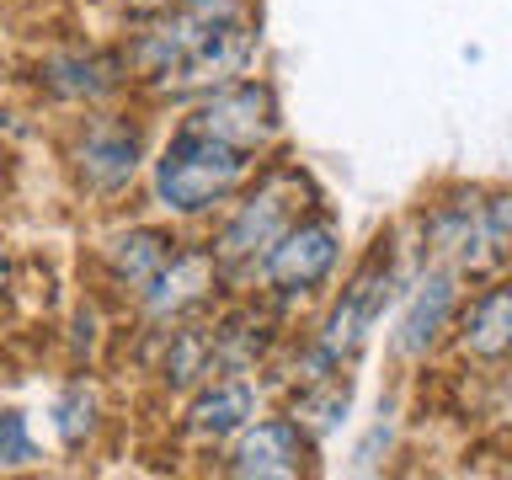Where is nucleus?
I'll return each instance as SVG.
<instances>
[{
	"label": "nucleus",
	"instance_id": "f3484780",
	"mask_svg": "<svg viewBox=\"0 0 512 480\" xmlns=\"http://www.w3.org/2000/svg\"><path fill=\"white\" fill-rule=\"evenodd\" d=\"M48 416H54V438H59L64 454H86V448L96 443V432H102V416H107L102 384L86 379V374H75L54 395V411H48Z\"/></svg>",
	"mask_w": 512,
	"mask_h": 480
},
{
	"label": "nucleus",
	"instance_id": "39448f33",
	"mask_svg": "<svg viewBox=\"0 0 512 480\" xmlns=\"http://www.w3.org/2000/svg\"><path fill=\"white\" fill-rule=\"evenodd\" d=\"M400 283H406L400 256H395V246H390V235H379L374 246L363 251V262L347 272V283H342V294L331 299V310L320 315L315 342L326 347L336 363H352L368 342H374V331H379L384 310L395 304Z\"/></svg>",
	"mask_w": 512,
	"mask_h": 480
},
{
	"label": "nucleus",
	"instance_id": "f03ea898",
	"mask_svg": "<svg viewBox=\"0 0 512 480\" xmlns=\"http://www.w3.org/2000/svg\"><path fill=\"white\" fill-rule=\"evenodd\" d=\"M315 208V187L299 166H283L272 160L251 176V187L235 198V208L224 214V224L214 230V256H219V272L224 283H240V278H256V267L267 262V251L294 230V224Z\"/></svg>",
	"mask_w": 512,
	"mask_h": 480
},
{
	"label": "nucleus",
	"instance_id": "f257e3e1",
	"mask_svg": "<svg viewBox=\"0 0 512 480\" xmlns=\"http://www.w3.org/2000/svg\"><path fill=\"white\" fill-rule=\"evenodd\" d=\"M256 171H262V155L235 150V144L203 134V128H192L182 118L171 128V139L160 144V155L150 160V192H155L160 214L203 219L230 198H240Z\"/></svg>",
	"mask_w": 512,
	"mask_h": 480
},
{
	"label": "nucleus",
	"instance_id": "1a4fd4ad",
	"mask_svg": "<svg viewBox=\"0 0 512 480\" xmlns=\"http://www.w3.org/2000/svg\"><path fill=\"white\" fill-rule=\"evenodd\" d=\"M187 123L203 128V134H214V139H224V144H235V150L267 155L272 144H278V134H283V107H278V91H272L267 80L246 75V80H235V86L192 102Z\"/></svg>",
	"mask_w": 512,
	"mask_h": 480
},
{
	"label": "nucleus",
	"instance_id": "20e7f679",
	"mask_svg": "<svg viewBox=\"0 0 512 480\" xmlns=\"http://www.w3.org/2000/svg\"><path fill=\"white\" fill-rule=\"evenodd\" d=\"M144 150H150V144H144L139 118L112 112V107H91L86 118H75L64 160H70V176L86 198L118 203V198H128V187L139 182L144 160H150Z\"/></svg>",
	"mask_w": 512,
	"mask_h": 480
},
{
	"label": "nucleus",
	"instance_id": "f8f14e48",
	"mask_svg": "<svg viewBox=\"0 0 512 480\" xmlns=\"http://www.w3.org/2000/svg\"><path fill=\"white\" fill-rule=\"evenodd\" d=\"M459 310H464V272L432 262L422 278L411 283L406 310L395 320V358L427 363L432 352L443 347V336L459 326Z\"/></svg>",
	"mask_w": 512,
	"mask_h": 480
},
{
	"label": "nucleus",
	"instance_id": "9b49d317",
	"mask_svg": "<svg viewBox=\"0 0 512 480\" xmlns=\"http://www.w3.org/2000/svg\"><path fill=\"white\" fill-rule=\"evenodd\" d=\"M224 475L235 480H294L315 470V438L294 416H256L219 459Z\"/></svg>",
	"mask_w": 512,
	"mask_h": 480
},
{
	"label": "nucleus",
	"instance_id": "2eb2a0df",
	"mask_svg": "<svg viewBox=\"0 0 512 480\" xmlns=\"http://www.w3.org/2000/svg\"><path fill=\"white\" fill-rule=\"evenodd\" d=\"M182 251V240L171 230H160V224H128V230L107 235L102 246H96V262H102L107 283L118 288V294H144L160 272L171 267V256Z\"/></svg>",
	"mask_w": 512,
	"mask_h": 480
},
{
	"label": "nucleus",
	"instance_id": "6ab92c4d",
	"mask_svg": "<svg viewBox=\"0 0 512 480\" xmlns=\"http://www.w3.org/2000/svg\"><path fill=\"white\" fill-rule=\"evenodd\" d=\"M43 448L32 443V427H27V411H6L0 416V470H27V464H38Z\"/></svg>",
	"mask_w": 512,
	"mask_h": 480
},
{
	"label": "nucleus",
	"instance_id": "aec40b11",
	"mask_svg": "<svg viewBox=\"0 0 512 480\" xmlns=\"http://www.w3.org/2000/svg\"><path fill=\"white\" fill-rule=\"evenodd\" d=\"M96 342H102V310L86 299V304H75V315H70V358L75 363H91L96 358Z\"/></svg>",
	"mask_w": 512,
	"mask_h": 480
},
{
	"label": "nucleus",
	"instance_id": "a211bd4d",
	"mask_svg": "<svg viewBox=\"0 0 512 480\" xmlns=\"http://www.w3.org/2000/svg\"><path fill=\"white\" fill-rule=\"evenodd\" d=\"M347 411H352V379H342V374L304 384V390H294V400H288V416H294L315 443L331 438V432H342Z\"/></svg>",
	"mask_w": 512,
	"mask_h": 480
},
{
	"label": "nucleus",
	"instance_id": "dca6fc26",
	"mask_svg": "<svg viewBox=\"0 0 512 480\" xmlns=\"http://www.w3.org/2000/svg\"><path fill=\"white\" fill-rule=\"evenodd\" d=\"M454 347L475 363H507L512 358V272L464 299L459 326H454Z\"/></svg>",
	"mask_w": 512,
	"mask_h": 480
},
{
	"label": "nucleus",
	"instance_id": "6e6552de",
	"mask_svg": "<svg viewBox=\"0 0 512 480\" xmlns=\"http://www.w3.org/2000/svg\"><path fill=\"white\" fill-rule=\"evenodd\" d=\"M256 54H262V32H256L251 16H240V22H224L214 38H208L198 54H187L176 70L155 75L144 91L166 96V102H203V96L246 80L256 70Z\"/></svg>",
	"mask_w": 512,
	"mask_h": 480
},
{
	"label": "nucleus",
	"instance_id": "ddd939ff",
	"mask_svg": "<svg viewBox=\"0 0 512 480\" xmlns=\"http://www.w3.org/2000/svg\"><path fill=\"white\" fill-rule=\"evenodd\" d=\"M256 416H262V384L251 374H219L187 395L182 438L198 448H230Z\"/></svg>",
	"mask_w": 512,
	"mask_h": 480
},
{
	"label": "nucleus",
	"instance_id": "423d86ee",
	"mask_svg": "<svg viewBox=\"0 0 512 480\" xmlns=\"http://www.w3.org/2000/svg\"><path fill=\"white\" fill-rule=\"evenodd\" d=\"M240 16H251V0H176V6L144 16L139 32H128L123 59H128V70H134L139 86H150L155 75L176 70V64L187 54H198L224 22H240Z\"/></svg>",
	"mask_w": 512,
	"mask_h": 480
},
{
	"label": "nucleus",
	"instance_id": "7ed1b4c3",
	"mask_svg": "<svg viewBox=\"0 0 512 480\" xmlns=\"http://www.w3.org/2000/svg\"><path fill=\"white\" fill-rule=\"evenodd\" d=\"M416 240H422V256L438 267H454L464 278H486L502 262H512V246L496 235L491 208H486V187H448L438 192L422 219H416Z\"/></svg>",
	"mask_w": 512,
	"mask_h": 480
},
{
	"label": "nucleus",
	"instance_id": "0eeeda50",
	"mask_svg": "<svg viewBox=\"0 0 512 480\" xmlns=\"http://www.w3.org/2000/svg\"><path fill=\"white\" fill-rule=\"evenodd\" d=\"M336 262H342V230H336L331 214L310 208V214L267 251V262L256 267V283H262L278 304H294V299H310L315 288H326L336 278Z\"/></svg>",
	"mask_w": 512,
	"mask_h": 480
},
{
	"label": "nucleus",
	"instance_id": "4468645a",
	"mask_svg": "<svg viewBox=\"0 0 512 480\" xmlns=\"http://www.w3.org/2000/svg\"><path fill=\"white\" fill-rule=\"evenodd\" d=\"M219 283H224V272H219L214 246H187L182 240V251L171 256V267L139 294V315L150 320V326H176V320H187V315H203L208 304H214Z\"/></svg>",
	"mask_w": 512,
	"mask_h": 480
},
{
	"label": "nucleus",
	"instance_id": "9d476101",
	"mask_svg": "<svg viewBox=\"0 0 512 480\" xmlns=\"http://www.w3.org/2000/svg\"><path fill=\"white\" fill-rule=\"evenodd\" d=\"M128 80H134V70H128L123 48L118 54H107V48H48V54L38 59V70H32V86H38V96H48V102L59 107H102L107 96H118Z\"/></svg>",
	"mask_w": 512,
	"mask_h": 480
},
{
	"label": "nucleus",
	"instance_id": "412c9836",
	"mask_svg": "<svg viewBox=\"0 0 512 480\" xmlns=\"http://www.w3.org/2000/svg\"><path fill=\"white\" fill-rule=\"evenodd\" d=\"M166 6H176V0H112V11L134 16V22H144V16H155V11H166Z\"/></svg>",
	"mask_w": 512,
	"mask_h": 480
}]
</instances>
